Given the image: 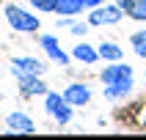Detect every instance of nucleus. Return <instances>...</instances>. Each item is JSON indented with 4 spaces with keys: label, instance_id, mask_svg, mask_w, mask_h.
Instances as JSON below:
<instances>
[{
    "label": "nucleus",
    "instance_id": "8",
    "mask_svg": "<svg viewBox=\"0 0 146 140\" xmlns=\"http://www.w3.org/2000/svg\"><path fill=\"white\" fill-rule=\"evenodd\" d=\"M39 41H41V47L47 49V55L52 58V60H55V63H61V66H66V63H69V55H66L64 49L58 47V41H55V36H41Z\"/></svg>",
    "mask_w": 146,
    "mask_h": 140
},
{
    "label": "nucleus",
    "instance_id": "1",
    "mask_svg": "<svg viewBox=\"0 0 146 140\" xmlns=\"http://www.w3.org/2000/svg\"><path fill=\"white\" fill-rule=\"evenodd\" d=\"M6 19L8 25L19 33H36L39 30V19L31 14V11H25L19 6H6Z\"/></svg>",
    "mask_w": 146,
    "mask_h": 140
},
{
    "label": "nucleus",
    "instance_id": "11",
    "mask_svg": "<svg viewBox=\"0 0 146 140\" xmlns=\"http://www.w3.org/2000/svg\"><path fill=\"white\" fill-rule=\"evenodd\" d=\"M86 6V0H58L55 11L64 16H72V14H80V8Z\"/></svg>",
    "mask_w": 146,
    "mask_h": 140
},
{
    "label": "nucleus",
    "instance_id": "2",
    "mask_svg": "<svg viewBox=\"0 0 146 140\" xmlns=\"http://www.w3.org/2000/svg\"><path fill=\"white\" fill-rule=\"evenodd\" d=\"M44 107H47V113L52 115L58 124H69V118H72V105L66 102L64 93H44Z\"/></svg>",
    "mask_w": 146,
    "mask_h": 140
},
{
    "label": "nucleus",
    "instance_id": "4",
    "mask_svg": "<svg viewBox=\"0 0 146 140\" xmlns=\"http://www.w3.org/2000/svg\"><path fill=\"white\" fill-rule=\"evenodd\" d=\"M132 80V69L127 63H110L108 69H102V82L105 85H116V82Z\"/></svg>",
    "mask_w": 146,
    "mask_h": 140
},
{
    "label": "nucleus",
    "instance_id": "5",
    "mask_svg": "<svg viewBox=\"0 0 146 140\" xmlns=\"http://www.w3.org/2000/svg\"><path fill=\"white\" fill-rule=\"evenodd\" d=\"M19 91L25 96H44L47 85L39 80V74H19Z\"/></svg>",
    "mask_w": 146,
    "mask_h": 140
},
{
    "label": "nucleus",
    "instance_id": "17",
    "mask_svg": "<svg viewBox=\"0 0 146 140\" xmlns=\"http://www.w3.org/2000/svg\"><path fill=\"white\" fill-rule=\"evenodd\" d=\"M86 30H88V25H72V33H77V36H83Z\"/></svg>",
    "mask_w": 146,
    "mask_h": 140
},
{
    "label": "nucleus",
    "instance_id": "19",
    "mask_svg": "<svg viewBox=\"0 0 146 140\" xmlns=\"http://www.w3.org/2000/svg\"><path fill=\"white\" fill-rule=\"evenodd\" d=\"M0 3H3V0H0Z\"/></svg>",
    "mask_w": 146,
    "mask_h": 140
},
{
    "label": "nucleus",
    "instance_id": "14",
    "mask_svg": "<svg viewBox=\"0 0 146 140\" xmlns=\"http://www.w3.org/2000/svg\"><path fill=\"white\" fill-rule=\"evenodd\" d=\"M130 88H132V80L116 82V85H108V88H105V96L108 99H119V96H124V93H130Z\"/></svg>",
    "mask_w": 146,
    "mask_h": 140
},
{
    "label": "nucleus",
    "instance_id": "13",
    "mask_svg": "<svg viewBox=\"0 0 146 140\" xmlns=\"http://www.w3.org/2000/svg\"><path fill=\"white\" fill-rule=\"evenodd\" d=\"M99 58H105V60H121V49L116 47V44H108V41H102L97 47Z\"/></svg>",
    "mask_w": 146,
    "mask_h": 140
},
{
    "label": "nucleus",
    "instance_id": "6",
    "mask_svg": "<svg viewBox=\"0 0 146 140\" xmlns=\"http://www.w3.org/2000/svg\"><path fill=\"white\" fill-rule=\"evenodd\" d=\"M11 72L19 77V74H41L44 72V63H39L36 58H14L11 60Z\"/></svg>",
    "mask_w": 146,
    "mask_h": 140
},
{
    "label": "nucleus",
    "instance_id": "7",
    "mask_svg": "<svg viewBox=\"0 0 146 140\" xmlns=\"http://www.w3.org/2000/svg\"><path fill=\"white\" fill-rule=\"evenodd\" d=\"M64 96H66V102L72 107H80V105H88L91 91L86 88V85H80V82H74V85H69V88L64 91Z\"/></svg>",
    "mask_w": 146,
    "mask_h": 140
},
{
    "label": "nucleus",
    "instance_id": "18",
    "mask_svg": "<svg viewBox=\"0 0 146 140\" xmlns=\"http://www.w3.org/2000/svg\"><path fill=\"white\" fill-rule=\"evenodd\" d=\"M99 3H105V0H86V6H91V8H97Z\"/></svg>",
    "mask_w": 146,
    "mask_h": 140
},
{
    "label": "nucleus",
    "instance_id": "12",
    "mask_svg": "<svg viewBox=\"0 0 146 140\" xmlns=\"http://www.w3.org/2000/svg\"><path fill=\"white\" fill-rule=\"evenodd\" d=\"M72 55L77 58V60H83V63H94V60L99 58V52L94 47H88V44H77V47L72 49Z\"/></svg>",
    "mask_w": 146,
    "mask_h": 140
},
{
    "label": "nucleus",
    "instance_id": "3",
    "mask_svg": "<svg viewBox=\"0 0 146 140\" xmlns=\"http://www.w3.org/2000/svg\"><path fill=\"white\" fill-rule=\"evenodd\" d=\"M121 19V6H97L94 11H91V16H88V25H116Z\"/></svg>",
    "mask_w": 146,
    "mask_h": 140
},
{
    "label": "nucleus",
    "instance_id": "10",
    "mask_svg": "<svg viewBox=\"0 0 146 140\" xmlns=\"http://www.w3.org/2000/svg\"><path fill=\"white\" fill-rule=\"evenodd\" d=\"M124 14L130 19H138V22H146V0H130L124 6Z\"/></svg>",
    "mask_w": 146,
    "mask_h": 140
},
{
    "label": "nucleus",
    "instance_id": "9",
    "mask_svg": "<svg viewBox=\"0 0 146 140\" xmlns=\"http://www.w3.org/2000/svg\"><path fill=\"white\" fill-rule=\"evenodd\" d=\"M6 121H8V126H11L14 132H22V135H31V132H36L33 121H31V118H28L25 113H11Z\"/></svg>",
    "mask_w": 146,
    "mask_h": 140
},
{
    "label": "nucleus",
    "instance_id": "15",
    "mask_svg": "<svg viewBox=\"0 0 146 140\" xmlns=\"http://www.w3.org/2000/svg\"><path fill=\"white\" fill-rule=\"evenodd\" d=\"M132 49H135L141 58H146V30H141V33L132 36Z\"/></svg>",
    "mask_w": 146,
    "mask_h": 140
},
{
    "label": "nucleus",
    "instance_id": "16",
    "mask_svg": "<svg viewBox=\"0 0 146 140\" xmlns=\"http://www.w3.org/2000/svg\"><path fill=\"white\" fill-rule=\"evenodd\" d=\"M31 3L39 11H55V6H58V0H31Z\"/></svg>",
    "mask_w": 146,
    "mask_h": 140
}]
</instances>
